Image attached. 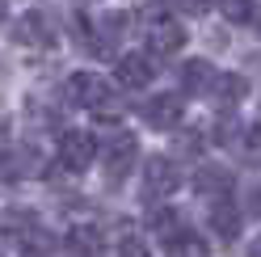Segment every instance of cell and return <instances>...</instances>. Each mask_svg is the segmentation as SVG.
I'll return each mask as SVG.
<instances>
[{"label": "cell", "mask_w": 261, "mask_h": 257, "mask_svg": "<svg viewBox=\"0 0 261 257\" xmlns=\"http://www.w3.org/2000/svg\"><path fill=\"white\" fill-rule=\"evenodd\" d=\"M101 160H106V182L118 186L130 169L139 165V139L122 131V126H114V131L106 135V148H101Z\"/></svg>", "instance_id": "1"}, {"label": "cell", "mask_w": 261, "mask_h": 257, "mask_svg": "<svg viewBox=\"0 0 261 257\" xmlns=\"http://www.w3.org/2000/svg\"><path fill=\"white\" fill-rule=\"evenodd\" d=\"M177 186H181V173H177V165L169 156H148V160H143V194L169 198Z\"/></svg>", "instance_id": "2"}, {"label": "cell", "mask_w": 261, "mask_h": 257, "mask_svg": "<svg viewBox=\"0 0 261 257\" xmlns=\"http://www.w3.org/2000/svg\"><path fill=\"white\" fill-rule=\"evenodd\" d=\"M93 160H97V139L89 131H68L59 139V165L68 173H85Z\"/></svg>", "instance_id": "3"}, {"label": "cell", "mask_w": 261, "mask_h": 257, "mask_svg": "<svg viewBox=\"0 0 261 257\" xmlns=\"http://www.w3.org/2000/svg\"><path fill=\"white\" fill-rule=\"evenodd\" d=\"M63 93H68L72 106H89V110H97V106L110 97V85H106L97 72H76V76H68Z\"/></svg>", "instance_id": "4"}, {"label": "cell", "mask_w": 261, "mask_h": 257, "mask_svg": "<svg viewBox=\"0 0 261 257\" xmlns=\"http://www.w3.org/2000/svg\"><path fill=\"white\" fill-rule=\"evenodd\" d=\"M143 122L152 131H177L181 122V97L177 93H156V97L143 101Z\"/></svg>", "instance_id": "5"}, {"label": "cell", "mask_w": 261, "mask_h": 257, "mask_svg": "<svg viewBox=\"0 0 261 257\" xmlns=\"http://www.w3.org/2000/svg\"><path fill=\"white\" fill-rule=\"evenodd\" d=\"M206 219H211V232H215L223 245H232V240L240 236V223H244V219H240V207L227 198V194H219L215 202H211V215H206Z\"/></svg>", "instance_id": "6"}, {"label": "cell", "mask_w": 261, "mask_h": 257, "mask_svg": "<svg viewBox=\"0 0 261 257\" xmlns=\"http://www.w3.org/2000/svg\"><path fill=\"white\" fill-rule=\"evenodd\" d=\"M152 76H156V55H152V51H148V55H143V51H130V55L118 59V80H122L126 89H143Z\"/></svg>", "instance_id": "7"}, {"label": "cell", "mask_w": 261, "mask_h": 257, "mask_svg": "<svg viewBox=\"0 0 261 257\" xmlns=\"http://www.w3.org/2000/svg\"><path fill=\"white\" fill-rule=\"evenodd\" d=\"M13 38L17 42H30V46H51L55 34H51V17L46 13H25V17H17V25H13Z\"/></svg>", "instance_id": "8"}, {"label": "cell", "mask_w": 261, "mask_h": 257, "mask_svg": "<svg viewBox=\"0 0 261 257\" xmlns=\"http://www.w3.org/2000/svg\"><path fill=\"white\" fill-rule=\"evenodd\" d=\"M232 169H223V165H202L198 173H194V190H198L202 198H219V194H232Z\"/></svg>", "instance_id": "9"}, {"label": "cell", "mask_w": 261, "mask_h": 257, "mask_svg": "<svg viewBox=\"0 0 261 257\" xmlns=\"http://www.w3.org/2000/svg\"><path fill=\"white\" fill-rule=\"evenodd\" d=\"M181 46H186V30L177 21H156L148 30V51L152 55H177Z\"/></svg>", "instance_id": "10"}, {"label": "cell", "mask_w": 261, "mask_h": 257, "mask_svg": "<svg viewBox=\"0 0 261 257\" xmlns=\"http://www.w3.org/2000/svg\"><path fill=\"white\" fill-rule=\"evenodd\" d=\"M211 85H215V72H211L206 59H190L186 68H181V93H186V97L211 93Z\"/></svg>", "instance_id": "11"}, {"label": "cell", "mask_w": 261, "mask_h": 257, "mask_svg": "<svg viewBox=\"0 0 261 257\" xmlns=\"http://www.w3.org/2000/svg\"><path fill=\"white\" fill-rule=\"evenodd\" d=\"M211 97H215V106L219 110H232L240 97H249V80L244 76H215V85H211Z\"/></svg>", "instance_id": "12"}, {"label": "cell", "mask_w": 261, "mask_h": 257, "mask_svg": "<svg viewBox=\"0 0 261 257\" xmlns=\"http://www.w3.org/2000/svg\"><path fill=\"white\" fill-rule=\"evenodd\" d=\"M219 9H223V17L232 21V25H244V21L257 17V5H253V0H219Z\"/></svg>", "instance_id": "13"}, {"label": "cell", "mask_w": 261, "mask_h": 257, "mask_svg": "<svg viewBox=\"0 0 261 257\" xmlns=\"http://www.w3.org/2000/svg\"><path fill=\"white\" fill-rule=\"evenodd\" d=\"M240 152H244V160H249L253 169L261 165V122L244 126V135H240Z\"/></svg>", "instance_id": "14"}, {"label": "cell", "mask_w": 261, "mask_h": 257, "mask_svg": "<svg viewBox=\"0 0 261 257\" xmlns=\"http://www.w3.org/2000/svg\"><path fill=\"white\" fill-rule=\"evenodd\" d=\"M165 249H169L173 257H177V253H181V257H186V253H194V257H198V253H206V245H202L198 236H190V232H177V236H169V245H165Z\"/></svg>", "instance_id": "15"}, {"label": "cell", "mask_w": 261, "mask_h": 257, "mask_svg": "<svg viewBox=\"0 0 261 257\" xmlns=\"http://www.w3.org/2000/svg\"><path fill=\"white\" fill-rule=\"evenodd\" d=\"M72 249H101L97 228H76V232H72Z\"/></svg>", "instance_id": "16"}, {"label": "cell", "mask_w": 261, "mask_h": 257, "mask_svg": "<svg viewBox=\"0 0 261 257\" xmlns=\"http://www.w3.org/2000/svg\"><path fill=\"white\" fill-rule=\"evenodd\" d=\"M152 228H156L160 236H173V232H181V228H177V215H169V211H160V215L152 219Z\"/></svg>", "instance_id": "17"}, {"label": "cell", "mask_w": 261, "mask_h": 257, "mask_svg": "<svg viewBox=\"0 0 261 257\" xmlns=\"http://www.w3.org/2000/svg\"><path fill=\"white\" fill-rule=\"evenodd\" d=\"M9 17V0H0V21H5Z\"/></svg>", "instance_id": "18"}, {"label": "cell", "mask_w": 261, "mask_h": 257, "mask_svg": "<svg viewBox=\"0 0 261 257\" xmlns=\"http://www.w3.org/2000/svg\"><path fill=\"white\" fill-rule=\"evenodd\" d=\"M253 253H257V257H261V240H257V245H253Z\"/></svg>", "instance_id": "19"}, {"label": "cell", "mask_w": 261, "mask_h": 257, "mask_svg": "<svg viewBox=\"0 0 261 257\" xmlns=\"http://www.w3.org/2000/svg\"><path fill=\"white\" fill-rule=\"evenodd\" d=\"M257 211H261V190H257Z\"/></svg>", "instance_id": "20"}]
</instances>
